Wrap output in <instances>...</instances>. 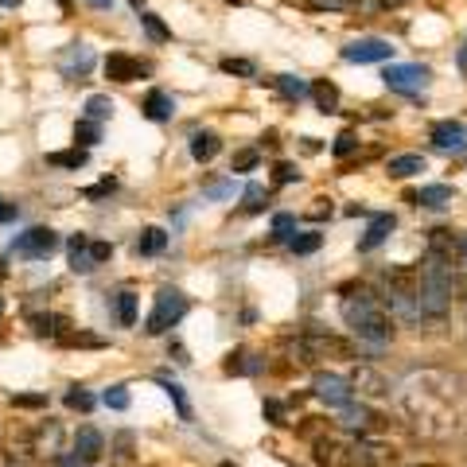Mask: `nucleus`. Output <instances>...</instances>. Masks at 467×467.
Instances as JSON below:
<instances>
[{
  "mask_svg": "<svg viewBox=\"0 0 467 467\" xmlns=\"http://www.w3.org/2000/svg\"><path fill=\"white\" fill-rule=\"evenodd\" d=\"M98 402H94V394H86V389H66V409H74V413H90Z\"/></svg>",
  "mask_w": 467,
  "mask_h": 467,
  "instance_id": "35",
  "label": "nucleus"
},
{
  "mask_svg": "<svg viewBox=\"0 0 467 467\" xmlns=\"http://www.w3.org/2000/svg\"><path fill=\"white\" fill-rule=\"evenodd\" d=\"M70 452H74V460L78 463H98L102 460V452H105V436L98 429H78L74 432V440H70Z\"/></svg>",
  "mask_w": 467,
  "mask_h": 467,
  "instance_id": "13",
  "label": "nucleus"
},
{
  "mask_svg": "<svg viewBox=\"0 0 467 467\" xmlns=\"http://www.w3.org/2000/svg\"><path fill=\"white\" fill-rule=\"evenodd\" d=\"M164 389H168V397L175 402V409H179L183 421H191V405H187V397H183V386H175V382H164Z\"/></svg>",
  "mask_w": 467,
  "mask_h": 467,
  "instance_id": "42",
  "label": "nucleus"
},
{
  "mask_svg": "<svg viewBox=\"0 0 467 467\" xmlns=\"http://www.w3.org/2000/svg\"><path fill=\"white\" fill-rule=\"evenodd\" d=\"M110 191H113V179H102V183H94V187H86L82 195L86 199H102V195H110Z\"/></svg>",
  "mask_w": 467,
  "mask_h": 467,
  "instance_id": "47",
  "label": "nucleus"
},
{
  "mask_svg": "<svg viewBox=\"0 0 467 467\" xmlns=\"http://www.w3.org/2000/svg\"><path fill=\"white\" fill-rule=\"evenodd\" d=\"M206 195H214V199H222V195H230V183H214L211 191H206Z\"/></svg>",
  "mask_w": 467,
  "mask_h": 467,
  "instance_id": "50",
  "label": "nucleus"
},
{
  "mask_svg": "<svg viewBox=\"0 0 467 467\" xmlns=\"http://www.w3.org/2000/svg\"><path fill=\"white\" fill-rule=\"evenodd\" d=\"M331 152H335L339 160L355 156V152H358V137H355V132H339V137H335V145H331Z\"/></svg>",
  "mask_w": 467,
  "mask_h": 467,
  "instance_id": "38",
  "label": "nucleus"
},
{
  "mask_svg": "<svg viewBox=\"0 0 467 467\" xmlns=\"http://www.w3.org/2000/svg\"><path fill=\"white\" fill-rule=\"evenodd\" d=\"M429 253L456 269V265L467 261V238L456 234V230H448V226H436V230H429Z\"/></svg>",
  "mask_w": 467,
  "mask_h": 467,
  "instance_id": "9",
  "label": "nucleus"
},
{
  "mask_svg": "<svg viewBox=\"0 0 467 467\" xmlns=\"http://www.w3.org/2000/svg\"><path fill=\"white\" fill-rule=\"evenodd\" d=\"M98 137H102V129H98V121H90V117H82V121L74 125V145L78 148L98 145Z\"/></svg>",
  "mask_w": 467,
  "mask_h": 467,
  "instance_id": "32",
  "label": "nucleus"
},
{
  "mask_svg": "<svg viewBox=\"0 0 467 467\" xmlns=\"http://www.w3.org/2000/svg\"><path fill=\"white\" fill-rule=\"evenodd\" d=\"M288 347L292 355H300V362H355L358 358V347L335 331H308Z\"/></svg>",
  "mask_w": 467,
  "mask_h": 467,
  "instance_id": "4",
  "label": "nucleus"
},
{
  "mask_svg": "<svg viewBox=\"0 0 467 467\" xmlns=\"http://www.w3.org/2000/svg\"><path fill=\"white\" fill-rule=\"evenodd\" d=\"M312 102L320 105V113H335L339 110V86L327 82V78L312 82Z\"/></svg>",
  "mask_w": 467,
  "mask_h": 467,
  "instance_id": "25",
  "label": "nucleus"
},
{
  "mask_svg": "<svg viewBox=\"0 0 467 467\" xmlns=\"http://www.w3.org/2000/svg\"><path fill=\"white\" fill-rule=\"evenodd\" d=\"M312 389H315V397H320V402H327L331 409H343L347 402H355L347 378H335V374H315Z\"/></svg>",
  "mask_w": 467,
  "mask_h": 467,
  "instance_id": "12",
  "label": "nucleus"
},
{
  "mask_svg": "<svg viewBox=\"0 0 467 467\" xmlns=\"http://www.w3.org/2000/svg\"><path fill=\"white\" fill-rule=\"evenodd\" d=\"M277 90L288 98V102H300V98H312V86H308L304 78H296V74H280V78H277Z\"/></svg>",
  "mask_w": 467,
  "mask_h": 467,
  "instance_id": "27",
  "label": "nucleus"
},
{
  "mask_svg": "<svg viewBox=\"0 0 467 467\" xmlns=\"http://www.w3.org/2000/svg\"><path fill=\"white\" fill-rule=\"evenodd\" d=\"M0 320H4V300H0Z\"/></svg>",
  "mask_w": 467,
  "mask_h": 467,
  "instance_id": "58",
  "label": "nucleus"
},
{
  "mask_svg": "<svg viewBox=\"0 0 467 467\" xmlns=\"http://www.w3.org/2000/svg\"><path fill=\"white\" fill-rule=\"evenodd\" d=\"M312 456H315V463L320 467H343V460H347V448L339 444L335 436H312Z\"/></svg>",
  "mask_w": 467,
  "mask_h": 467,
  "instance_id": "15",
  "label": "nucleus"
},
{
  "mask_svg": "<svg viewBox=\"0 0 467 467\" xmlns=\"http://www.w3.org/2000/svg\"><path fill=\"white\" fill-rule=\"evenodd\" d=\"M47 164H51V168H82V164H86V148H66V152H51L47 156Z\"/></svg>",
  "mask_w": 467,
  "mask_h": 467,
  "instance_id": "29",
  "label": "nucleus"
},
{
  "mask_svg": "<svg viewBox=\"0 0 467 467\" xmlns=\"http://www.w3.org/2000/svg\"><path fill=\"white\" fill-rule=\"evenodd\" d=\"M90 257H94V265L110 261V257H113V246H110V241H90Z\"/></svg>",
  "mask_w": 467,
  "mask_h": 467,
  "instance_id": "46",
  "label": "nucleus"
},
{
  "mask_svg": "<svg viewBox=\"0 0 467 467\" xmlns=\"http://www.w3.org/2000/svg\"><path fill=\"white\" fill-rule=\"evenodd\" d=\"M183 315H187V296H183L179 288H160L152 312H148V320H145V331L148 335H164V331L175 327Z\"/></svg>",
  "mask_w": 467,
  "mask_h": 467,
  "instance_id": "5",
  "label": "nucleus"
},
{
  "mask_svg": "<svg viewBox=\"0 0 467 467\" xmlns=\"http://www.w3.org/2000/svg\"><path fill=\"white\" fill-rule=\"evenodd\" d=\"M292 230H296V214H277L273 219V234L277 238H292Z\"/></svg>",
  "mask_w": 467,
  "mask_h": 467,
  "instance_id": "45",
  "label": "nucleus"
},
{
  "mask_svg": "<svg viewBox=\"0 0 467 467\" xmlns=\"http://www.w3.org/2000/svg\"><path fill=\"white\" fill-rule=\"evenodd\" d=\"M429 137H432V145L436 148H463L467 145V129L460 121H436L429 129Z\"/></svg>",
  "mask_w": 467,
  "mask_h": 467,
  "instance_id": "17",
  "label": "nucleus"
},
{
  "mask_svg": "<svg viewBox=\"0 0 467 467\" xmlns=\"http://www.w3.org/2000/svg\"><path fill=\"white\" fill-rule=\"evenodd\" d=\"M58 343L63 347H102L98 335H78V331H58Z\"/></svg>",
  "mask_w": 467,
  "mask_h": 467,
  "instance_id": "39",
  "label": "nucleus"
},
{
  "mask_svg": "<svg viewBox=\"0 0 467 467\" xmlns=\"http://www.w3.org/2000/svg\"><path fill=\"white\" fill-rule=\"evenodd\" d=\"M320 241H323L320 230H304V234H292L288 246H292V253H315V249H320Z\"/></svg>",
  "mask_w": 467,
  "mask_h": 467,
  "instance_id": "30",
  "label": "nucleus"
},
{
  "mask_svg": "<svg viewBox=\"0 0 467 467\" xmlns=\"http://www.w3.org/2000/svg\"><path fill=\"white\" fill-rule=\"evenodd\" d=\"M105 409H117V413H125L129 409V394H125V386H113V389H105Z\"/></svg>",
  "mask_w": 467,
  "mask_h": 467,
  "instance_id": "41",
  "label": "nucleus"
},
{
  "mask_svg": "<svg viewBox=\"0 0 467 467\" xmlns=\"http://www.w3.org/2000/svg\"><path fill=\"white\" fill-rule=\"evenodd\" d=\"M164 249H168V234H164L160 226H145V230H140V238H137V253L152 257V253H164Z\"/></svg>",
  "mask_w": 467,
  "mask_h": 467,
  "instance_id": "26",
  "label": "nucleus"
},
{
  "mask_svg": "<svg viewBox=\"0 0 467 467\" xmlns=\"http://www.w3.org/2000/svg\"><path fill=\"white\" fill-rule=\"evenodd\" d=\"M12 405L16 409H47V394H16Z\"/></svg>",
  "mask_w": 467,
  "mask_h": 467,
  "instance_id": "43",
  "label": "nucleus"
},
{
  "mask_svg": "<svg viewBox=\"0 0 467 467\" xmlns=\"http://www.w3.org/2000/svg\"><path fill=\"white\" fill-rule=\"evenodd\" d=\"M296 179H300L296 164L280 160V164H277V172H273V183H277V187H288V183H296Z\"/></svg>",
  "mask_w": 467,
  "mask_h": 467,
  "instance_id": "40",
  "label": "nucleus"
},
{
  "mask_svg": "<svg viewBox=\"0 0 467 467\" xmlns=\"http://www.w3.org/2000/svg\"><path fill=\"white\" fill-rule=\"evenodd\" d=\"M28 323H31V331H36L39 339H47V335H58V331L66 327L63 320H55V315H47V312H36V315H28Z\"/></svg>",
  "mask_w": 467,
  "mask_h": 467,
  "instance_id": "28",
  "label": "nucleus"
},
{
  "mask_svg": "<svg viewBox=\"0 0 467 467\" xmlns=\"http://www.w3.org/2000/svg\"><path fill=\"white\" fill-rule=\"evenodd\" d=\"M66 249H70V269H74V273H90V269H98L94 257H90V238H86V234H74V238L66 241Z\"/></svg>",
  "mask_w": 467,
  "mask_h": 467,
  "instance_id": "22",
  "label": "nucleus"
},
{
  "mask_svg": "<svg viewBox=\"0 0 467 467\" xmlns=\"http://www.w3.org/2000/svg\"><path fill=\"white\" fill-rule=\"evenodd\" d=\"M424 172V156L416 152H402V156H389L386 160V175L389 179H413V175Z\"/></svg>",
  "mask_w": 467,
  "mask_h": 467,
  "instance_id": "18",
  "label": "nucleus"
},
{
  "mask_svg": "<svg viewBox=\"0 0 467 467\" xmlns=\"http://www.w3.org/2000/svg\"><path fill=\"white\" fill-rule=\"evenodd\" d=\"M63 452V424L47 421L36 429V456H58Z\"/></svg>",
  "mask_w": 467,
  "mask_h": 467,
  "instance_id": "19",
  "label": "nucleus"
},
{
  "mask_svg": "<svg viewBox=\"0 0 467 467\" xmlns=\"http://www.w3.org/2000/svg\"><path fill=\"white\" fill-rule=\"evenodd\" d=\"M219 66H222V74H234V78H253L257 74V66L249 58H234V55H226Z\"/></svg>",
  "mask_w": 467,
  "mask_h": 467,
  "instance_id": "33",
  "label": "nucleus"
},
{
  "mask_svg": "<svg viewBox=\"0 0 467 467\" xmlns=\"http://www.w3.org/2000/svg\"><path fill=\"white\" fill-rule=\"evenodd\" d=\"M265 416H269L273 424H285V409H280L277 402H265Z\"/></svg>",
  "mask_w": 467,
  "mask_h": 467,
  "instance_id": "49",
  "label": "nucleus"
},
{
  "mask_svg": "<svg viewBox=\"0 0 467 467\" xmlns=\"http://www.w3.org/2000/svg\"><path fill=\"white\" fill-rule=\"evenodd\" d=\"M460 70L467 74V39H463V51H460Z\"/></svg>",
  "mask_w": 467,
  "mask_h": 467,
  "instance_id": "53",
  "label": "nucleus"
},
{
  "mask_svg": "<svg viewBox=\"0 0 467 467\" xmlns=\"http://www.w3.org/2000/svg\"><path fill=\"white\" fill-rule=\"evenodd\" d=\"M389 234H394V214H374V219H370V230H366L362 241H358V249H362V253H370V249H378L382 241L389 238Z\"/></svg>",
  "mask_w": 467,
  "mask_h": 467,
  "instance_id": "20",
  "label": "nucleus"
},
{
  "mask_svg": "<svg viewBox=\"0 0 467 467\" xmlns=\"http://www.w3.org/2000/svg\"><path fill=\"white\" fill-rule=\"evenodd\" d=\"M117 320H121V327H132V323H137V296H132V292H121V296H117Z\"/></svg>",
  "mask_w": 467,
  "mask_h": 467,
  "instance_id": "34",
  "label": "nucleus"
},
{
  "mask_svg": "<svg viewBox=\"0 0 467 467\" xmlns=\"http://www.w3.org/2000/svg\"><path fill=\"white\" fill-rule=\"evenodd\" d=\"M129 4H132V8H140V4H145V0H129Z\"/></svg>",
  "mask_w": 467,
  "mask_h": 467,
  "instance_id": "57",
  "label": "nucleus"
},
{
  "mask_svg": "<svg viewBox=\"0 0 467 467\" xmlns=\"http://www.w3.org/2000/svg\"><path fill=\"white\" fill-rule=\"evenodd\" d=\"M172 113H175L172 94H164V90H152V94L145 98V117H148V121H172Z\"/></svg>",
  "mask_w": 467,
  "mask_h": 467,
  "instance_id": "23",
  "label": "nucleus"
},
{
  "mask_svg": "<svg viewBox=\"0 0 467 467\" xmlns=\"http://www.w3.org/2000/svg\"><path fill=\"white\" fill-rule=\"evenodd\" d=\"M347 386H350V394H355L358 402H389V394H394V382L370 362H358L355 370H350Z\"/></svg>",
  "mask_w": 467,
  "mask_h": 467,
  "instance_id": "6",
  "label": "nucleus"
},
{
  "mask_svg": "<svg viewBox=\"0 0 467 467\" xmlns=\"http://www.w3.org/2000/svg\"><path fill=\"white\" fill-rule=\"evenodd\" d=\"M416 280H421V304L424 315H444L452 308V292H456V269L444 265L440 257L424 253V261L416 265Z\"/></svg>",
  "mask_w": 467,
  "mask_h": 467,
  "instance_id": "3",
  "label": "nucleus"
},
{
  "mask_svg": "<svg viewBox=\"0 0 467 467\" xmlns=\"http://www.w3.org/2000/svg\"><path fill=\"white\" fill-rule=\"evenodd\" d=\"M102 70H105V78H113V82H137L140 78V63L132 55H121V51L105 58Z\"/></svg>",
  "mask_w": 467,
  "mask_h": 467,
  "instance_id": "16",
  "label": "nucleus"
},
{
  "mask_svg": "<svg viewBox=\"0 0 467 467\" xmlns=\"http://www.w3.org/2000/svg\"><path fill=\"white\" fill-rule=\"evenodd\" d=\"M257 148H241V152H234V160H230V172H253L257 168Z\"/></svg>",
  "mask_w": 467,
  "mask_h": 467,
  "instance_id": "37",
  "label": "nucleus"
},
{
  "mask_svg": "<svg viewBox=\"0 0 467 467\" xmlns=\"http://www.w3.org/2000/svg\"><path fill=\"white\" fill-rule=\"evenodd\" d=\"M339 55H343L347 63H389V58H394V47H389V39L366 36V39H350Z\"/></svg>",
  "mask_w": 467,
  "mask_h": 467,
  "instance_id": "10",
  "label": "nucleus"
},
{
  "mask_svg": "<svg viewBox=\"0 0 467 467\" xmlns=\"http://www.w3.org/2000/svg\"><path fill=\"white\" fill-rule=\"evenodd\" d=\"M382 288H386L389 312H397L405 323H416L424 315L421 304V280H416V265H389L382 273Z\"/></svg>",
  "mask_w": 467,
  "mask_h": 467,
  "instance_id": "2",
  "label": "nucleus"
},
{
  "mask_svg": "<svg viewBox=\"0 0 467 467\" xmlns=\"http://www.w3.org/2000/svg\"><path fill=\"white\" fill-rule=\"evenodd\" d=\"M117 460H129V456H132V436H129V432H125V436H117Z\"/></svg>",
  "mask_w": 467,
  "mask_h": 467,
  "instance_id": "48",
  "label": "nucleus"
},
{
  "mask_svg": "<svg viewBox=\"0 0 467 467\" xmlns=\"http://www.w3.org/2000/svg\"><path fill=\"white\" fill-rule=\"evenodd\" d=\"M382 78H386V86L397 90V94H421L432 74H429V66H421V63H389Z\"/></svg>",
  "mask_w": 467,
  "mask_h": 467,
  "instance_id": "8",
  "label": "nucleus"
},
{
  "mask_svg": "<svg viewBox=\"0 0 467 467\" xmlns=\"http://www.w3.org/2000/svg\"><path fill=\"white\" fill-rule=\"evenodd\" d=\"M110 113H113V102H110L105 94H94V98L86 102V117H90V121H105Z\"/></svg>",
  "mask_w": 467,
  "mask_h": 467,
  "instance_id": "36",
  "label": "nucleus"
},
{
  "mask_svg": "<svg viewBox=\"0 0 467 467\" xmlns=\"http://www.w3.org/2000/svg\"><path fill=\"white\" fill-rule=\"evenodd\" d=\"M265 206V187L261 183H249L246 187V211H261Z\"/></svg>",
  "mask_w": 467,
  "mask_h": 467,
  "instance_id": "44",
  "label": "nucleus"
},
{
  "mask_svg": "<svg viewBox=\"0 0 467 467\" xmlns=\"http://www.w3.org/2000/svg\"><path fill=\"white\" fill-rule=\"evenodd\" d=\"M8 277V265H4V257H0V280H4Z\"/></svg>",
  "mask_w": 467,
  "mask_h": 467,
  "instance_id": "55",
  "label": "nucleus"
},
{
  "mask_svg": "<svg viewBox=\"0 0 467 467\" xmlns=\"http://www.w3.org/2000/svg\"><path fill=\"white\" fill-rule=\"evenodd\" d=\"M140 28H145L148 39H156V43H168V39H172V31L164 28V20L156 12H140Z\"/></svg>",
  "mask_w": 467,
  "mask_h": 467,
  "instance_id": "31",
  "label": "nucleus"
},
{
  "mask_svg": "<svg viewBox=\"0 0 467 467\" xmlns=\"http://www.w3.org/2000/svg\"><path fill=\"white\" fill-rule=\"evenodd\" d=\"M405 467H448V463H436V460H416V463H405Z\"/></svg>",
  "mask_w": 467,
  "mask_h": 467,
  "instance_id": "52",
  "label": "nucleus"
},
{
  "mask_svg": "<svg viewBox=\"0 0 467 467\" xmlns=\"http://www.w3.org/2000/svg\"><path fill=\"white\" fill-rule=\"evenodd\" d=\"M4 452H8V463L23 467L36 460V429H28V424H12L8 429V440H4Z\"/></svg>",
  "mask_w": 467,
  "mask_h": 467,
  "instance_id": "11",
  "label": "nucleus"
},
{
  "mask_svg": "<svg viewBox=\"0 0 467 467\" xmlns=\"http://www.w3.org/2000/svg\"><path fill=\"white\" fill-rule=\"evenodd\" d=\"M456 191L448 187V183H429V187L416 191V203L421 206H432V211H444V206H452Z\"/></svg>",
  "mask_w": 467,
  "mask_h": 467,
  "instance_id": "21",
  "label": "nucleus"
},
{
  "mask_svg": "<svg viewBox=\"0 0 467 467\" xmlns=\"http://www.w3.org/2000/svg\"><path fill=\"white\" fill-rule=\"evenodd\" d=\"M0 4H4V8H16V4H20V0H0Z\"/></svg>",
  "mask_w": 467,
  "mask_h": 467,
  "instance_id": "56",
  "label": "nucleus"
},
{
  "mask_svg": "<svg viewBox=\"0 0 467 467\" xmlns=\"http://www.w3.org/2000/svg\"><path fill=\"white\" fill-rule=\"evenodd\" d=\"M219 152H222V140L214 137V132H195V137H191V156H195L199 164H211Z\"/></svg>",
  "mask_w": 467,
  "mask_h": 467,
  "instance_id": "24",
  "label": "nucleus"
},
{
  "mask_svg": "<svg viewBox=\"0 0 467 467\" xmlns=\"http://www.w3.org/2000/svg\"><path fill=\"white\" fill-rule=\"evenodd\" d=\"M339 292H343V320H347V327L355 331L358 343L386 347L397 331L386 300H382L378 292H370L366 285H343Z\"/></svg>",
  "mask_w": 467,
  "mask_h": 467,
  "instance_id": "1",
  "label": "nucleus"
},
{
  "mask_svg": "<svg viewBox=\"0 0 467 467\" xmlns=\"http://www.w3.org/2000/svg\"><path fill=\"white\" fill-rule=\"evenodd\" d=\"M350 463L355 467H389L394 463V448L378 444V440H358L355 448H350Z\"/></svg>",
  "mask_w": 467,
  "mask_h": 467,
  "instance_id": "14",
  "label": "nucleus"
},
{
  "mask_svg": "<svg viewBox=\"0 0 467 467\" xmlns=\"http://www.w3.org/2000/svg\"><path fill=\"white\" fill-rule=\"evenodd\" d=\"M58 249V234L51 226H31L28 234H20L12 246L16 257H23V261H43V257H51Z\"/></svg>",
  "mask_w": 467,
  "mask_h": 467,
  "instance_id": "7",
  "label": "nucleus"
},
{
  "mask_svg": "<svg viewBox=\"0 0 467 467\" xmlns=\"http://www.w3.org/2000/svg\"><path fill=\"white\" fill-rule=\"evenodd\" d=\"M58 4H70V0H58Z\"/></svg>",
  "mask_w": 467,
  "mask_h": 467,
  "instance_id": "59",
  "label": "nucleus"
},
{
  "mask_svg": "<svg viewBox=\"0 0 467 467\" xmlns=\"http://www.w3.org/2000/svg\"><path fill=\"white\" fill-rule=\"evenodd\" d=\"M8 219H16V206H8V203H0V222H8Z\"/></svg>",
  "mask_w": 467,
  "mask_h": 467,
  "instance_id": "51",
  "label": "nucleus"
},
{
  "mask_svg": "<svg viewBox=\"0 0 467 467\" xmlns=\"http://www.w3.org/2000/svg\"><path fill=\"white\" fill-rule=\"evenodd\" d=\"M90 4H94V8H110L113 0H90Z\"/></svg>",
  "mask_w": 467,
  "mask_h": 467,
  "instance_id": "54",
  "label": "nucleus"
}]
</instances>
